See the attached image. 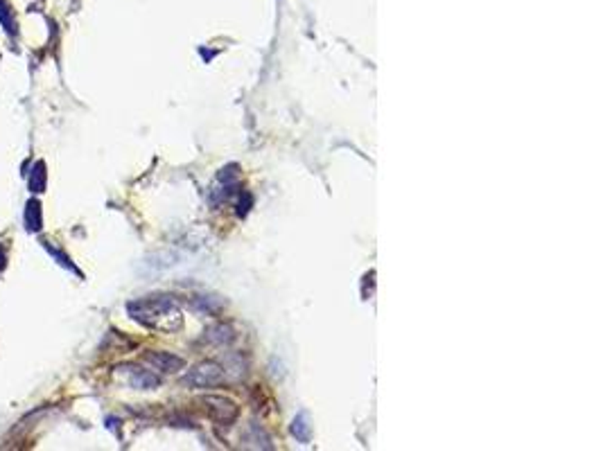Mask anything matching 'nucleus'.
Instances as JSON below:
<instances>
[{
  "mask_svg": "<svg viewBox=\"0 0 603 451\" xmlns=\"http://www.w3.org/2000/svg\"><path fill=\"white\" fill-rule=\"evenodd\" d=\"M127 311H129V316L134 320H138L141 325L149 330L177 332L183 325L181 309L172 296H147V298L131 300V303L127 305Z\"/></svg>",
  "mask_w": 603,
  "mask_h": 451,
  "instance_id": "1",
  "label": "nucleus"
},
{
  "mask_svg": "<svg viewBox=\"0 0 603 451\" xmlns=\"http://www.w3.org/2000/svg\"><path fill=\"white\" fill-rule=\"evenodd\" d=\"M224 368L215 363V361H201L192 366L188 373L183 375L181 384L188 386V388H197V390H211L224 384Z\"/></svg>",
  "mask_w": 603,
  "mask_h": 451,
  "instance_id": "2",
  "label": "nucleus"
},
{
  "mask_svg": "<svg viewBox=\"0 0 603 451\" xmlns=\"http://www.w3.org/2000/svg\"><path fill=\"white\" fill-rule=\"evenodd\" d=\"M204 411L211 415V418L219 424H230L238 418V404L228 397H219V395H206L201 399Z\"/></svg>",
  "mask_w": 603,
  "mask_h": 451,
  "instance_id": "3",
  "label": "nucleus"
},
{
  "mask_svg": "<svg viewBox=\"0 0 603 451\" xmlns=\"http://www.w3.org/2000/svg\"><path fill=\"white\" fill-rule=\"evenodd\" d=\"M145 361L152 366L154 370H158V373H179V370L185 366V361L181 359V356L172 354V352H147L145 354Z\"/></svg>",
  "mask_w": 603,
  "mask_h": 451,
  "instance_id": "4",
  "label": "nucleus"
},
{
  "mask_svg": "<svg viewBox=\"0 0 603 451\" xmlns=\"http://www.w3.org/2000/svg\"><path fill=\"white\" fill-rule=\"evenodd\" d=\"M158 377L152 373V370H143V368H134L129 366V384L138 390H149L158 386Z\"/></svg>",
  "mask_w": 603,
  "mask_h": 451,
  "instance_id": "5",
  "label": "nucleus"
},
{
  "mask_svg": "<svg viewBox=\"0 0 603 451\" xmlns=\"http://www.w3.org/2000/svg\"><path fill=\"white\" fill-rule=\"evenodd\" d=\"M23 224H25L28 233H39L43 228V212H41V203L37 199H30L25 205V217H23Z\"/></svg>",
  "mask_w": 603,
  "mask_h": 451,
  "instance_id": "6",
  "label": "nucleus"
},
{
  "mask_svg": "<svg viewBox=\"0 0 603 451\" xmlns=\"http://www.w3.org/2000/svg\"><path fill=\"white\" fill-rule=\"evenodd\" d=\"M204 341L213 343V345H228L230 341H235V330L226 325V323H219V325L208 327Z\"/></svg>",
  "mask_w": 603,
  "mask_h": 451,
  "instance_id": "7",
  "label": "nucleus"
},
{
  "mask_svg": "<svg viewBox=\"0 0 603 451\" xmlns=\"http://www.w3.org/2000/svg\"><path fill=\"white\" fill-rule=\"evenodd\" d=\"M0 25L5 28V32L9 34V37H16L18 23H16L14 9H11V5L7 3V0H0Z\"/></svg>",
  "mask_w": 603,
  "mask_h": 451,
  "instance_id": "8",
  "label": "nucleus"
},
{
  "mask_svg": "<svg viewBox=\"0 0 603 451\" xmlns=\"http://www.w3.org/2000/svg\"><path fill=\"white\" fill-rule=\"evenodd\" d=\"M45 181H48V176H45V165H43V160H39V163H34V167H32V174H30V190L34 192V194H41V192H45Z\"/></svg>",
  "mask_w": 603,
  "mask_h": 451,
  "instance_id": "9",
  "label": "nucleus"
},
{
  "mask_svg": "<svg viewBox=\"0 0 603 451\" xmlns=\"http://www.w3.org/2000/svg\"><path fill=\"white\" fill-rule=\"evenodd\" d=\"M43 246H45V251H48V253H50V255H52V258L57 260V264H62V267H64V269H68V271H73V273H77V275H82V273H79V271H77V267H75V264L71 262V258H68V255H66V253H64V251H59V248H57V246H52V241H48V239H43Z\"/></svg>",
  "mask_w": 603,
  "mask_h": 451,
  "instance_id": "10",
  "label": "nucleus"
},
{
  "mask_svg": "<svg viewBox=\"0 0 603 451\" xmlns=\"http://www.w3.org/2000/svg\"><path fill=\"white\" fill-rule=\"evenodd\" d=\"M292 433L296 435V440L298 443H308L310 440V424H308V418L303 413L298 415V418L294 420V424H292Z\"/></svg>",
  "mask_w": 603,
  "mask_h": 451,
  "instance_id": "11",
  "label": "nucleus"
},
{
  "mask_svg": "<svg viewBox=\"0 0 603 451\" xmlns=\"http://www.w3.org/2000/svg\"><path fill=\"white\" fill-rule=\"evenodd\" d=\"M5 260H7V258H5V253L0 251V269H5Z\"/></svg>",
  "mask_w": 603,
  "mask_h": 451,
  "instance_id": "12",
  "label": "nucleus"
}]
</instances>
